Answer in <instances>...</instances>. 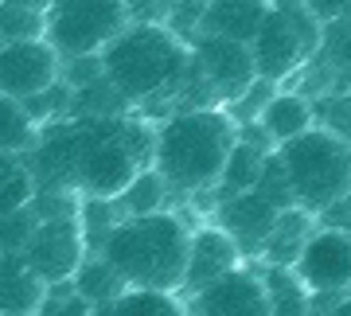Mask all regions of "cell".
I'll return each mask as SVG.
<instances>
[{
    "label": "cell",
    "mask_w": 351,
    "mask_h": 316,
    "mask_svg": "<svg viewBox=\"0 0 351 316\" xmlns=\"http://www.w3.org/2000/svg\"><path fill=\"white\" fill-rule=\"evenodd\" d=\"M101 75L125 94L133 114L160 121L176 114V90L188 78L191 51L164 24H125L98 51Z\"/></svg>",
    "instance_id": "6da1fadb"
},
{
    "label": "cell",
    "mask_w": 351,
    "mask_h": 316,
    "mask_svg": "<svg viewBox=\"0 0 351 316\" xmlns=\"http://www.w3.org/2000/svg\"><path fill=\"white\" fill-rule=\"evenodd\" d=\"M188 51H191V66H195V75L207 82V90L215 94L219 106L230 101L239 90H246L254 78H258L250 43H242V39H226V36L199 32V36L188 43Z\"/></svg>",
    "instance_id": "52a82bcc"
},
{
    "label": "cell",
    "mask_w": 351,
    "mask_h": 316,
    "mask_svg": "<svg viewBox=\"0 0 351 316\" xmlns=\"http://www.w3.org/2000/svg\"><path fill=\"white\" fill-rule=\"evenodd\" d=\"M316 223H320V219H316V211H308V207H301V203L281 207L254 262H277V266H293V262H297V254H301V246H304V239L313 234Z\"/></svg>",
    "instance_id": "5bb4252c"
},
{
    "label": "cell",
    "mask_w": 351,
    "mask_h": 316,
    "mask_svg": "<svg viewBox=\"0 0 351 316\" xmlns=\"http://www.w3.org/2000/svg\"><path fill=\"white\" fill-rule=\"evenodd\" d=\"M4 4H24V8H36V12H43L51 0H4Z\"/></svg>",
    "instance_id": "d590c367"
},
{
    "label": "cell",
    "mask_w": 351,
    "mask_h": 316,
    "mask_svg": "<svg viewBox=\"0 0 351 316\" xmlns=\"http://www.w3.org/2000/svg\"><path fill=\"white\" fill-rule=\"evenodd\" d=\"M113 199L121 207V219H129V215H152V211L172 207V191H168V184H164V176L156 168L145 165Z\"/></svg>",
    "instance_id": "44dd1931"
},
{
    "label": "cell",
    "mask_w": 351,
    "mask_h": 316,
    "mask_svg": "<svg viewBox=\"0 0 351 316\" xmlns=\"http://www.w3.org/2000/svg\"><path fill=\"white\" fill-rule=\"evenodd\" d=\"M59 78V51L43 36L0 43V94L27 98Z\"/></svg>",
    "instance_id": "8fae6325"
},
{
    "label": "cell",
    "mask_w": 351,
    "mask_h": 316,
    "mask_svg": "<svg viewBox=\"0 0 351 316\" xmlns=\"http://www.w3.org/2000/svg\"><path fill=\"white\" fill-rule=\"evenodd\" d=\"M203 4H207V0H176L172 8H168V16H164V27H168L180 43H191V39L199 36Z\"/></svg>",
    "instance_id": "d6a6232c"
},
{
    "label": "cell",
    "mask_w": 351,
    "mask_h": 316,
    "mask_svg": "<svg viewBox=\"0 0 351 316\" xmlns=\"http://www.w3.org/2000/svg\"><path fill=\"white\" fill-rule=\"evenodd\" d=\"M246 262L242 250L234 246V239L226 234L219 223L203 219L188 230V258H184V278H180V297L195 293L199 285H207L211 278L226 274L230 266Z\"/></svg>",
    "instance_id": "4fadbf2b"
},
{
    "label": "cell",
    "mask_w": 351,
    "mask_h": 316,
    "mask_svg": "<svg viewBox=\"0 0 351 316\" xmlns=\"http://www.w3.org/2000/svg\"><path fill=\"white\" fill-rule=\"evenodd\" d=\"M184 313L195 316H269L262 278L254 262H239L184 297Z\"/></svg>",
    "instance_id": "ba28073f"
},
{
    "label": "cell",
    "mask_w": 351,
    "mask_h": 316,
    "mask_svg": "<svg viewBox=\"0 0 351 316\" xmlns=\"http://www.w3.org/2000/svg\"><path fill=\"white\" fill-rule=\"evenodd\" d=\"M32 191H36V180L27 172L24 152H0V215L12 207H24Z\"/></svg>",
    "instance_id": "484cf974"
},
{
    "label": "cell",
    "mask_w": 351,
    "mask_h": 316,
    "mask_svg": "<svg viewBox=\"0 0 351 316\" xmlns=\"http://www.w3.org/2000/svg\"><path fill=\"white\" fill-rule=\"evenodd\" d=\"M265 12H269V0H207L203 4L199 32L250 43V36L258 32Z\"/></svg>",
    "instance_id": "2e32d148"
},
{
    "label": "cell",
    "mask_w": 351,
    "mask_h": 316,
    "mask_svg": "<svg viewBox=\"0 0 351 316\" xmlns=\"http://www.w3.org/2000/svg\"><path fill=\"white\" fill-rule=\"evenodd\" d=\"M343 20H351V0H343Z\"/></svg>",
    "instance_id": "74e56055"
},
{
    "label": "cell",
    "mask_w": 351,
    "mask_h": 316,
    "mask_svg": "<svg viewBox=\"0 0 351 316\" xmlns=\"http://www.w3.org/2000/svg\"><path fill=\"white\" fill-rule=\"evenodd\" d=\"M281 86V82H269V78H254L246 90H239L230 101H223V110H226V117L234 121V125H242V121H258V114H262V106L269 101V94Z\"/></svg>",
    "instance_id": "f1b7e54d"
},
{
    "label": "cell",
    "mask_w": 351,
    "mask_h": 316,
    "mask_svg": "<svg viewBox=\"0 0 351 316\" xmlns=\"http://www.w3.org/2000/svg\"><path fill=\"white\" fill-rule=\"evenodd\" d=\"M304 8L320 20V24H332V20H343V0H304Z\"/></svg>",
    "instance_id": "e575fe53"
},
{
    "label": "cell",
    "mask_w": 351,
    "mask_h": 316,
    "mask_svg": "<svg viewBox=\"0 0 351 316\" xmlns=\"http://www.w3.org/2000/svg\"><path fill=\"white\" fill-rule=\"evenodd\" d=\"M125 24V0H51L43 8V39L59 51V59L94 55Z\"/></svg>",
    "instance_id": "8992f818"
},
{
    "label": "cell",
    "mask_w": 351,
    "mask_h": 316,
    "mask_svg": "<svg viewBox=\"0 0 351 316\" xmlns=\"http://www.w3.org/2000/svg\"><path fill=\"white\" fill-rule=\"evenodd\" d=\"M20 106L27 110V117H32L36 125L63 121V117L71 114V86H66L63 78H55L51 86H43V90H36V94L20 98Z\"/></svg>",
    "instance_id": "4316f807"
},
{
    "label": "cell",
    "mask_w": 351,
    "mask_h": 316,
    "mask_svg": "<svg viewBox=\"0 0 351 316\" xmlns=\"http://www.w3.org/2000/svg\"><path fill=\"white\" fill-rule=\"evenodd\" d=\"M254 191L262 195V199H269L281 211V207H293V188H289V176H285V165H281V156L274 152H265L262 160V172H258V180H254Z\"/></svg>",
    "instance_id": "83f0119b"
},
{
    "label": "cell",
    "mask_w": 351,
    "mask_h": 316,
    "mask_svg": "<svg viewBox=\"0 0 351 316\" xmlns=\"http://www.w3.org/2000/svg\"><path fill=\"white\" fill-rule=\"evenodd\" d=\"M207 219L219 223L234 239V246L242 250L246 262H254L258 250H262L265 234H269V227H274L277 207L269 199H262L254 188H246V191H226V195H219Z\"/></svg>",
    "instance_id": "7c38bea8"
},
{
    "label": "cell",
    "mask_w": 351,
    "mask_h": 316,
    "mask_svg": "<svg viewBox=\"0 0 351 316\" xmlns=\"http://www.w3.org/2000/svg\"><path fill=\"white\" fill-rule=\"evenodd\" d=\"M191 223L176 207L152 211V215L117 219V227L101 239L94 254L110 262L125 285H152V289H176L184 278Z\"/></svg>",
    "instance_id": "3957f363"
},
{
    "label": "cell",
    "mask_w": 351,
    "mask_h": 316,
    "mask_svg": "<svg viewBox=\"0 0 351 316\" xmlns=\"http://www.w3.org/2000/svg\"><path fill=\"white\" fill-rule=\"evenodd\" d=\"M293 199L308 211H324L351 191V141L328 125H308L293 141L277 145Z\"/></svg>",
    "instance_id": "277c9868"
},
{
    "label": "cell",
    "mask_w": 351,
    "mask_h": 316,
    "mask_svg": "<svg viewBox=\"0 0 351 316\" xmlns=\"http://www.w3.org/2000/svg\"><path fill=\"white\" fill-rule=\"evenodd\" d=\"M254 266H258V278H262L269 313L274 316H304L308 313V289L297 278V269L277 266V262H254Z\"/></svg>",
    "instance_id": "ac0fdd59"
},
{
    "label": "cell",
    "mask_w": 351,
    "mask_h": 316,
    "mask_svg": "<svg viewBox=\"0 0 351 316\" xmlns=\"http://www.w3.org/2000/svg\"><path fill=\"white\" fill-rule=\"evenodd\" d=\"M78 230H82V242H86V250H98L101 239L117 227V219H121V207L113 195H78Z\"/></svg>",
    "instance_id": "603a6c76"
},
{
    "label": "cell",
    "mask_w": 351,
    "mask_h": 316,
    "mask_svg": "<svg viewBox=\"0 0 351 316\" xmlns=\"http://www.w3.org/2000/svg\"><path fill=\"white\" fill-rule=\"evenodd\" d=\"M230 145H234V121L226 117L223 106H191L156 121L152 168L172 191V207L219 184Z\"/></svg>",
    "instance_id": "7a4b0ae2"
},
{
    "label": "cell",
    "mask_w": 351,
    "mask_h": 316,
    "mask_svg": "<svg viewBox=\"0 0 351 316\" xmlns=\"http://www.w3.org/2000/svg\"><path fill=\"white\" fill-rule=\"evenodd\" d=\"M36 223L39 219H36V211H32V203L4 211V215H0V254H24Z\"/></svg>",
    "instance_id": "f546056e"
},
{
    "label": "cell",
    "mask_w": 351,
    "mask_h": 316,
    "mask_svg": "<svg viewBox=\"0 0 351 316\" xmlns=\"http://www.w3.org/2000/svg\"><path fill=\"white\" fill-rule=\"evenodd\" d=\"M343 90H348V94H351V71H348V75H343Z\"/></svg>",
    "instance_id": "f35d334b"
},
{
    "label": "cell",
    "mask_w": 351,
    "mask_h": 316,
    "mask_svg": "<svg viewBox=\"0 0 351 316\" xmlns=\"http://www.w3.org/2000/svg\"><path fill=\"white\" fill-rule=\"evenodd\" d=\"M47 281L24 262V254H0V316L39 313Z\"/></svg>",
    "instance_id": "9a60e30c"
},
{
    "label": "cell",
    "mask_w": 351,
    "mask_h": 316,
    "mask_svg": "<svg viewBox=\"0 0 351 316\" xmlns=\"http://www.w3.org/2000/svg\"><path fill=\"white\" fill-rule=\"evenodd\" d=\"M262 160H265L262 149H254V145H246V141L234 137V145H230V152H226V160H223V172H219L215 191L226 195V191L254 188V180H258V172H262Z\"/></svg>",
    "instance_id": "cb8c5ba5"
},
{
    "label": "cell",
    "mask_w": 351,
    "mask_h": 316,
    "mask_svg": "<svg viewBox=\"0 0 351 316\" xmlns=\"http://www.w3.org/2000/svg\"><path fill=\"white\" fill-rule=\"evenodd\" d=\"M297 278L308 293H348L351 289V234L328 223H316L297 254Z\"/></svg>",
    "instance_id": "9c48e42d"
},
{
    "label": "cell",
    "mask_w": 351,
    "mask_h": 316,
    "mask_svg": "<svg viewBox=\"0 0 351 316\" xmlns=\"http://www.w3.org/2000/svg\"><path fill=\"white\" fill-rule=\"evenodd\" d=\"M32 36H43V12L24 8V4H4V0H0V43L32 39Z\"/></svg>",
    "instance_id": "4dcf8cb0"
},
{
    "label": "cell",
    "mask_w": 351,
    "mask_h": 316,
    "mask_svg": "<svg viewBox=\"0 0 351 316\" xmlns=\"http://www.w3.org/2000/svg\"><path fill=\"white\" fill-rule=\"evenodd\" d=\"M36 133H39V125L27 117L20 98L0 94V152H27Z\"/></svg>",
    "instance_id": "d4e9b609"
},
{
    "label": "cell",
    "mask_w": 351,
    "mask_h": 316,
    "mask_svg": "<svg viewBox=\"0 0 351 316\" xmlns=\"http://www.w3.org/2000/svg\"><path fill=\"white\" fill-rule=\"evenodd\" d=\"M269 4H277V8H293V4H304V0H269Z\"/></svg>",
    "instance_id": "8d00e7d4"
},
{
    "label": "cell",
    "mask_w": 351,
    "mask_h": 316,
    "mask_svg": "<svg viewBox=\"0 0 351 316\" xmlns=\"http://www.w3.org/2000/svg\"><path fill=\"white\" fill-rule=\"evenodd\" d=\"M258 121H262L265 133L274 137V145H285V141H293L297 133H304L308 125H316L313 98L301 94V90H281L277 86L274 94H269V101L262 106Z\"/></svg>",
    "instance_id": "e0dca14e"
},
{
    "label": "cell",
    "mask_w": 351,
    "mask_h": 316,
    "mask_svg": "<svg viewBox=\"0 0 351 316\" xmlns=\"http://www.w3.org/2000/svg\"><path fill=\"white\" fill-rule=\"evenodd\" d=\"M125 114H133V106L106 75L71 90V114L66 117H125Z\"/></svg>",
    "instance_id": "7402d4cb"
},
{
    "label": "cell",
    "mask_w": 351,
    "mask_h": 316,
    "mask_svg": "<svg viewBox=\"0 0 351 316\" xmlns=\"http://www.w3.org/2000/svg\"><path fill=\"white\" fill-rule=\"evenodd\" d=\"M82 258H86V242H82V230H78L75 215L39 219L36 230H32V239H27V246H24V262L47 285L71 281V274L78 269Z\"/></svg>",
    "instance_id": "30bf717a"
},
{
    "label": "cell",
    "mask_w": 351,
    "mask_h": 316,
    "mask_svg": "<svg viewBox=\"0 0 351 316\" xmlns=\"http://www.w3.org/2000/svg\"><path fill=\"white\" fill-rule=\"evenodd\" d=\"M101 313L106 316H184V297H180L176 289L125 285Z\"/></svg>",
    "instance_id": "d6986e66"
},
{
    "label": "cell",
    "mask_w": 351,
    "mask_h": 316,
    "mask_svg": "<svg viewBox=\"0 0 351 316\" xmlns=\"http://www.w3.org/2000/svg\"><path fill=\"white\" fill-rule=\"evenodd\" d=\"M320 36H324V24L304 4H293V8L269 4L258 32L250 36L254 71L269 82H289L320 51Z\"/></svg>",
    "instance_id": "5b68a950"
},
{
    "label": "cell",
    "mask_w": 351,
    "mask_h": 316,
    "mask_svg": "<svg viewBox=\"0 0 351 316\" xmlns=\"http://www.w3.org/2000/svg\"><path fill=\"white\" fill-rule=\"evenodd\" d=\"M316 219L328 223V227H339V230H348V234H351V191H348V195H339L332 207H324Z\"/></svg>",
    "instance_id": "836d02e7"
},
{
    "label": "cell",
    "mask_w": 351,
    "mask_h": 316,
    "mask_svg": "<svg viewBox=\"0 0 351 316\" xmlns=\"http://www.w3.org/2000/svg\"><path fill=\"white\" fill-rule=\"evenodd\" d=\"M71 285H75V289L90 301V313H101L117 293L125 289L121 274H117V269H113L101 254H94V250H86V258L78 262V269L71 274Z\"/></svg>",
    "instance_id": "ffe728a7"
},
{
    "label": "cell",
    "mask_w": 351,
    "mask_h": 316,
    "mask_svg": "<svg viewBox=\"0 0 351 316\" xmlns=\"http://www.w3.org/2000/svg\"><path fill=\"white\" fill-rule=\"evenodd\" d=\"M39 313H47V316H75V313L86 316L90 313V301L75 289V285H71V281H55V285H47V293H43Z\"/></svg>",
    "instance_id": "1f68e13d"
}]
</instances>
